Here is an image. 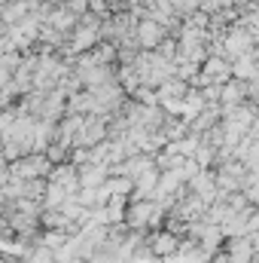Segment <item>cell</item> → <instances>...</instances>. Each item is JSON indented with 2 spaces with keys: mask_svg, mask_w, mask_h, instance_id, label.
<instances>
[{
  "mask_svg": "<svg viewBox=\"0 0 259 263\" xmlns=\"http://www.w3.org/2000/svg\"><path fill=\"white\" fill-rule=\"evenodd\" d=\"M159 34H162V28H159L156 22H146V25L140 28V43H146V46H153V43L159 40Z\"/></svg>",
  "mask_w": 259,
  "mask_h": 263,
  "instance_id": "6da1fadb",
  "label": "cell"
}]
</instances>
